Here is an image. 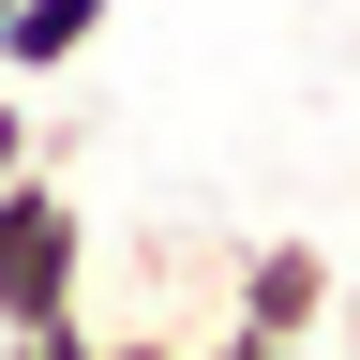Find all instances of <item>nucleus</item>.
Returning a JSON list of instances; mask_svg holds the SVG:
<instances>
[{
  "mask_svg": "<svg viewBox=\"0 0 360 360\" xmlns=\"http://www.w3.org/2000/svg\"><path fill=\"white\" fill-rule=\"evenodd\" d=\"M75 300H90V210L60 165H15L0 180V330H45Z\"/></svg>",
  "mask_w": 360,
  "mask_h": 360,
  "instance_id": "f257e3e1",
  "label": "nucleus"
},
{
  "mask_svg": "<svg viewBox=\"0 0 360 360\" xmlns=\"http://www.w3.org/2000/svg\"><path fill=\"white\" fill-rule=\"evenodd\" d=\"M225 315L270 330V345H315V330L345 315V255H330V240H255V255H225Z\"/></svg>",
  "mask_w": 360,
  "mask_h": 360,
  "instance_id": "f03ea898",
  "label": "nucleus"
},
{
  "mask_svg": "<svg viewBox=\"0 0 360 360\" xmlns=\"http://www.w3.org/2000/svg\"><path fill=\"white\" fill-rule=\"evenodd\" d=\"M90 45H105V0H15V15H0V75H60V60H90Z\"/></svg>",
  "mask_w": 360,
  "mask_h": 360,
  "instance_id": "7ed1b4c3",
  "label": "nucleus"
},
{
  "mask_svg": "<svg viewBox=\"0 0 360 360\" xmlns=\"http://www.w3.org/2000/svg\"><path fill=\"white\" fill-rule=\"evenodd\" d=\"M0 360H105V330H90V300H75V315H45V330H0Z\"/></svg>",
  "mask_w": 360,
  "mask_h": 360,
  "instance_id": "20e7f679",
  "label": "nucleus"
},
{
  "mask_svg": "<svg viewBox=\"0 0 360 360\" xmlns=\"http://www.w3.org/2000/svg\"><path fill=\"white\" fill-rule=\"evenodd\" d=\"M195 360H315V345H270V330H240V315H225V330H210Z\"/></svg>",
  "mask_w": 360,
  "mask_h": 360,
  "instance_id": "39448f33",
  "label": "nucleus"
},
{
  "mask_svg": "<svg viewBox=\"0 0 360 360\" xmlns=\"http://www.w3.org/2000/svg\"><path fill=\"white\" fill-rule=\"evenodd\" d=\"M210 330H105V360H195Z\"/></svg>",
  "mask_w": 360,
  "mask_h": 360,
  "instance_id": "423d86ee",
  "label": "nucleus"
},
{
  "mask_svg": "<svg viewBox=\"0 0 360 360\" xmlns=\"http://www.w3.org/2000/svg\"><path fill=\"white\" fill-rule=\"evenodd\" d=\"M30 135H45V120L15 105V75H0V180H15V165H30Z\"/></svg>",
  "mask_w": 360,
  "mask_h": 360,
  "instance_id": "0eeeda50",
  "label": "nucleus"
},
{
  "mask_svg": "<svg viewBox=\"0 0 360 360\" xmlns=\"http://www.w3.org/2000/svg\"><path fill=\"white\" fill-rule=\"evenodd\" d=\"M345 345H360V300H345Z\"/></svg>",
  "mask_w": 360,
  "mask_h": 360,
  "instance_id": "6e6552de",
  "label": "nucleus"
},
{
  "mask_svg": "<svg viewBox=\"0 0 360 360\" xmlns=\"http://www.w3.org/2000/svg\"><path fill=\"white\" fill-rule=\"evenodd\" d=\"M0 15H15V0H0Z\"/></svg>",
  "mask_w": 360,
  "mask_h": 360,
  "instance_id": "1a4fd4ad",
  "label": "nucleus"
},
{
  "mask_svg": "<svg viewBox=\"0 0 360 360\" xmlns=\"http://www.w3.org/2000/svg\"><path fill=\"white\" fill-rule=\"evenodd\" d=\"M345 360H360V345H345Z\"/></svg>",
  "mask_w": 360,
  "mask_h": 360,
  "instance_id": "9d476101",
  "label": "nucleus"
}]
</instances>
